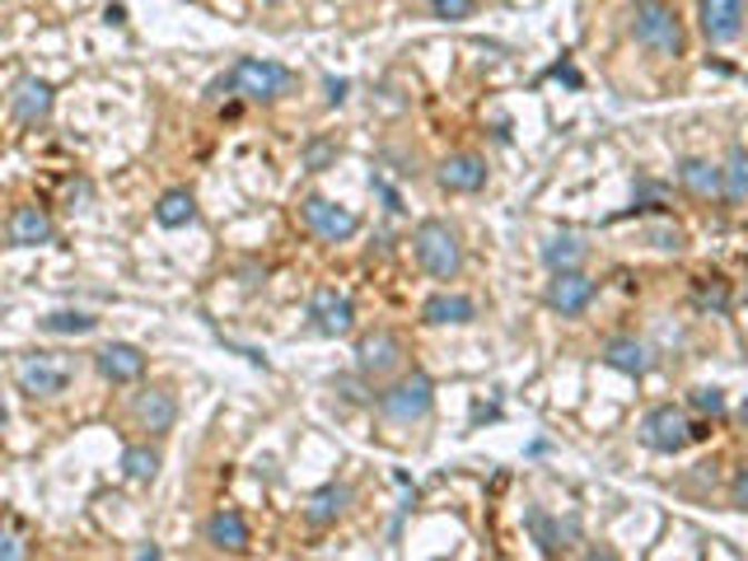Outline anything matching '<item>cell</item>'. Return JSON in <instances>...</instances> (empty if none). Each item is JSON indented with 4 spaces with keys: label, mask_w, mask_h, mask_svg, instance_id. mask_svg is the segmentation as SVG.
Returning a JSON list of instances; mask_svg holds the SVG:
<instances>
[{
    "label": "cell",
    "mask_w": 748,
    "mask_h": 561,
    "mask_svg": "<svg viewBox=\"0 0 748 561\" xmlns=\"http://www.w3.org/2000/svg\"><path fill=\"white\" fill-rule=\"evenodd\" d=\"M295 89V71L281 61H262V57H239L230 71L216 76L207 84V99H225L235 94L243 103H277Z\"/></svg>",
    "instance_id": "cell-1"
},
{
    "label": "cell",
    "mask_w": 748,
    "mask_h": 561,
    "mask_svg": "<svg viewBox=\"0 0 748 561\" xmlns=\"http://www.w3.org/2000/svg\"><path fill=\"white\" fill-rule=\"evenodd\" d=\"M412 258L426 277L436 281H459L463 272V243L449 220H421L412 230Z\"/></svg>",
    "instance_id": "cell-2"
},
{
    "label": "cell",
    "mask_w": 748,
    "mask_h": 561,
    "mask_svg": "<svg viewBox=\"0 0 748 561\" xmlns=\"http://www.w3.org/2000/svg\"><path fill=\"white\" fill-rule=\"evenodd\" d=\"M76 384V361L61 351H29L14 365V389L33 402H52Z\"/></svg>",
    "instance_id": "cell-3"
},
{
    "label": "cell",
    "mask_w": 748,
    "mask_h": 561,
    "mask_svg": "<svg viewBox=\"0 0 748 561\" xmlns=\"http://www.w3.org/2000/svg\"><path fill=\"white\" fill-rule=\"evenodd\" d=\"M375 408L393 425H417V421L430 417V408H436V379L421 374V370L402 374V379H393V384H383L375 393Z\"/></svg>",
    "instance_id": "cell-4"
},
{
    "label": "cell",
    "mask_w": 748,
    "mask_h": 561,
    "mask_svg": "<svg viewBox=\"0 0 748 561\" xmlns=\"http://www.w3.org/2000/svg\"><path fill=\"white\" fill-rule=\"evenodd\" d=\"M631 38H637L650 57H684V19H678L669 0H637Z\"/></svg>",
    "instance_id": "cell-5"
},
{
    "label": "cell",
    "mask_w": 748,
    "mask_h": 561,
    "mask_svg": "<svg viewBox=\"0 0 748 561\" xmlns=\"http://www.w3.org/2000/svg\"><path fill=\"white\" fill-rule=\"evenodd\" d=\"M641 444L655 449V454H684L692 444V421L684 408H674V402H660V408H650L641 417Z\"/></svg>",
    "instance_id": "cell-6"
},
{
    "label": "cell",
    "mask_w": 748,
    "mask_h": 561,
    "mask_svg": "<svg viewBox=\"0 0 748 561\" xmlns=\"http://www.w3.org/2000/svg\"><path fill=\"white\" fill-rule=\"evenodd\" d=\"M300 220H305V230L323 243H347V239L360 234V216L351 207H337V201H328V197H305Z\"/></svg>",
    "instance_id": "cell-7"
},
{
    "label": "cell",
    "mask_w": 748,
    "mask_h": 561,
    "mask_svg": "<svg viewBox=\"0 0 748 561\" xmlns=\"http://www.w3.org/2000/svg\"><path fill=\"white\" fill-rule=\"evenodd\" d=\"M402 337L389 328H375V332H360L356 337V370L366 379H389L402 370Z\"/></svg>",
    "instance_id": "cell-8"
},
{
    "label": "cell",
    "mask_w": 748,
    "mask_h": 561,
    "mask_svg": "<svg viewBox=\"0 0 748 561\" xmlns=\"http://www.w3.org/2000/svg\"><path fill=\"white\" fill-rule=\"evenodd\" d=\"M309 328L319 337H351L356 332V300L337 285H319L309 295Z\"/></svg>",
    "instance_id": "cell-9"
},
{
    "label": "cell",
    "mask_w": 748,
    "mask_h": 561,
    "mask_svg": "<svg viewBox=\"0 0 748 561\" xmlns=\"http://www.w3.org/2000/svg\"><path fill=\"white\" fill-rule=\"evenodd\" d=\"M595 300H599V281L585 277L580 267L576 272H552L548 290H542V304H548L552 313H561V319H580Z\"/></svg>",
    "instance_id": "cell-10"
},
{
    "label": "cell",
    "mask_w": 748,
    "mask_h": 561,
    "mask_svg": "<svg viewBox=\"0 0 748 561\" xmlns=\"http://www.w3.org/2000/svg\"><path fill=\"white\" fill-rule=\"evenodd\" d=\"M131 421H136V431H146V435H169L178 421V398L160 384L131 393Z\"/></svg>",
    "instance_id": "cell-11"
},
{
    "label": "cell",
    "mask_w": 748,
    "mask_h": 561,
    "mask_svg": "<svg viewBox=\"0 0 748 561\" xmlns=\"http://www.w3.org/2000/svg\"><path fill=\"white\" fill-rule=\"evenodd\" d=\"M52 108H57V89H52L48 80H38V76H19V80H14V89H10L14 122L38 127V122L52 118Z\"/></svg>",
    "instance_id": "cell-12"
},
{
    "label": "cell",
    "mask_w": 748,
    "mask_h": 561,
    "mask_svg": "<svg viewBox=\"0 0 748 561\" xmlns=\"http://www.w3.org/2000/svg\"><path fill=\"white\" fill-rule=\"evenodd\" d=\"M436 183L455 197H468V192H482L487 188V160L472 150H459V154H445L440 169H436Z\"/></svg>",
    "instance_id": "cell-13"
},
{
    "label": "cell",
    "mask_w": 748,
    "mask_h": 561,
    "mask_svg": "<svg viewBox=\"0 0 748 561\" xmlns=\"http://www.w3.org/2000/svg\"><path fill=\"white\" fill-rule=\"evenodd\" d=\"M697 29L707 42H735L744 33V0H697Z\"/></svg>",
    "instance_id": "cell-14"
},
{
    "label": "cell",
    "mask_w": 748,
    "mask_h": 561,
    "mask_svg": "<svg viewBox=\"0 0 748 561\" xmlns=\"http://www.w3.org/2000/svg\"><path fill=\"white\" fill-rule=\"evenodd\" d=\"M94 370L108 379V384L127 389V384H136V379L146 374V351L131 347V342H108V347L94 351Z\"/></svg>",
    "instance_id": "cell-15"
},
{
    "label": "cell",
    "mask_w": 748,
    "mask_h": 561,
    "mask_svg": "<svg viewBox=\"0 0 748 561\" xmlns=\"http://www.w3.org/2000/svg\"><path fill=\"white\" fill-rule=\"evenodd\" d=\"M6 239H10V249H42V243H52V239H57V224H52V216L42 211V207L24 201V207H14V211H10Z\"/></svg>",
    "instance_id": "cell-16"
},
{
    "label": "cell",
    "mask_w": 748,
    "mask_h": 561,
    "mask_svg": "<svg viewBox=\"0 0 748 561\" xmlns=\"http://www.w3.org/2000/svg\"><path fill=\"white\" fill-rule=\"evenodd\" d=\"M678 188H684L692 201H720L725 197V178H720V164L701 160V154H684L678 160Z\"/></svg>",
    "instance_id": "cell-17"
},
{
    "label": "cell",
    "mask_w": 748,
    "mask_h": 561,
    "mask_svg": "<svg viewBox=\"0 0 748 561\" xmlns=\"http://www.w3.org/2000/svg\"><path fill=\"white\" fill-rule=\"evenodd\" d=\"M478 319V300L459 295V290H436L426 304H421V323L426 328H463Z\"/></svg>",
    "instance_id": "cell-18"
},
{
    "label": "cell",
    "mask_w": 748,
    "mask_h": 561,
    "mask_svg": "<svg viewBox=\"0 0 748 561\" xmlns=\"http://www.w3.org/2000/svg\"><path fill=\"white\" fill-rule=\"evenodd\" d=\"M599 355H604V365H608V370H618V374H627V379H641V374L650 370V347L637 342L631 332L608 337Z\"/></svg>",
    "instance_id": "cell-19"
},
{
    "label": "cell",
    "mask_w": 748,
    "mask_h": 561,
    "mask_svg": "<svg viewBox=\"0 0 748 561\" xmlns=\"http://www.w3.org/2000/svg\"><path fill=\"white\" fill-rule=\"evenodd\" d=\"M347 505H351V487L347 482H328L305 501V524L309 529H332L347 514Z\"/></svg>",
    "instance_id": "cell-20"
},
{
    "label": "cell",
    "mask_w": 748,
    "mask_h": 561,
    "mask_svg": "<svg viewBox=\"0 0 748 561\" xmlns=\"http://www.w3.org/2000/svg\"><path fill=\"white\" fill-rule=\"evenodd\" d=\"M525 524H529V533L538 538V548L548 552V557L566 552V548H571L576 538H580V524H576V520H552V514H548V510H538V505L525 514Z\"/></svg>",
    "instance_id": "cell-21"
},
{
    "label": "cell",
    "mask_w": 748,
    "mask_h": 561,
    "mask_svg": "<svg viewBox=\"0 0 748 561\" xmlns=\"http://www.w3.org/2000/svg\"><path fill=\"white\" fill-rule=\"evenodd\" d=\"M538 258H542L548 272H576V267H585V258H589V243L580 234H571V230H561V234L542 239Z\"/></svg>",
    "instance_id": "cell-22"
},
{
    "label": "cell",
    "mask_w": 748,
    "mask_h": 561,
    "mask_svg": "<svg viewBox=\"0 0 748 561\" xmlns=\"http://www.w3.org/2000/svg\"><path fill=\"white\" fill-rule=\"evenodd\" d=\"M201 533H207V543L216 552H248V520L239 510H216Z\"/></svg>",
    "instance_id": "cell-23"
},
{
    "label": "cell",
    "mask_w": 748,
    "mask_h": 561,
    "mask_svg": "<svg viewBox=\"0 0 748 561\" xmlns=\"http://www.w3.org/2000/svg\"><path fill=\"white\" fill-rule=\"evenodd\" d=\"M154 220L164 224V230H183V224L197 220V197L188 188H169L160 192V201H154Z\"/></svg>",
    "instance_id": "cell-24"
},
{
    "label": "cell",
    "mask_w": 748,
    "mask_h": 561,
    "mask_svg": "<svg viewBox=\"0 0 748 561\" xmlns=\"http://www.w3.org/2000/svg\"><path fill=\"white\" fill-rule=\"evenodd\" d=\"M720 178H725V201L730 207H748V146H730V154H725L720 164Z\"/></svg>",
    "instance_id": "cell-25"
},
{
    "label": "cell",
    "mask_w": 748,
    "mask_h": 561,
    "mask_svg": "<svg viewBox=\"0 0 748 561\" xmlns=\"http://www.w3.org/2000/svg\"><path fill=\"white\" fill-rule=\"evenodd\" d=\"M160 468H164V459H160V449H154V444H127L122 449V478L127 482H154V478H160Z\"/></svg>",
    "instance_id": "cell-26"
},
{
    "label": "cell",
    "mask_w": 748,
    "mask_h": 561,
    "mask_svg": "<svg viewBox=\"0 0 748 561\" xmlns=\"http://www.w3.org/2000/svg\"><path fill=\"white\" fill-rule=\"evenodd\" d=\"M38 328L52 332V337H89L99 328V319L84 313V309H57V313H48V319H38Z\"/></svg>",
    "instance_id": "cell-27"
},
{
    "label": "cell",
    "mask_w": 748,
    "mask_h": 561,
    "mask_svg": "<svg viewBox=\"0 0 748 561\" xmlns=\"http://www.w3.org/2000/svg\"><path fill=\"white\" fill-rule=\"evenodd\" d=\"M337 164V137H309L305 146H300V169L305 173H328Z\"/></svg>",
    "instance_id": "cell-28"
},
{
    "label": "cell",
    "mask_w": 748,
    "mask_h": 561,
    "mask_svg": "<svg viewBox=\"0 0 748 561\" xmlns=\"http://www.w3.org/2000/svg\"><path fill=\"white\" fill-rule=\"evenodd\" d=\"M692 304L711 309V313H725V309H730V285H725L720 277H701L697 290H692Z\"/></svg>",
    "instance_id": "cell-29"
},
{
    "label": "cell",
    "mask_w": 748,
    "mask_h": 561,
    "mask_svg": "<svg viewBox=\"0 0 748 561\" xmlns=\"http://www.w3.org/2000/svg\"><path fill=\"white\" fill-rule=\"evenodd\" d=\"M14 557H29V529L14 514H6L0 520V561H14Z\"/></svg>",
    "instance_id": "cell-30"
},
{
    "label": "cell",
    "mask_w": 748,
    "mask_h": 561,
    "mask_svg": "<svg viewBox=\"0 0 748 561\" xmlns=\"http://www.w3.org/2000/svg\"><path fill=\"white\" fill-rule=\"evenodd\" d=\"M692 412H701V417H725V389H716V384H701V389H692Z\"/></svg>",
    "instance_id": "cell-31"
},
{
    "label": "cell",
    "mask_w": 748,
    "mask_h": 561,
    "mask_svg": "<svg viewBox=\"0 0 748 561\" xmlns=\"http://www.w3.org/2000/svg\"><path fill=\"white\" fill-rule=\"evenodd\" d=\"M332 393H342V402H356V408H360V402H370V384H366V374H337L332 379Z\"/></svg>",
    "instance_id": "cell-32"
},
{
    "label": "cell",
    "mask_w": 748,
    "mask_h": 561,
    "mask_svg": "<svg viewBox=\"0 0 748 561\" xmlns=\"http://www.w3.org/2000/svg\"><path fill=\"white\" fill-rule=\"evenodd\" d=\"M665 207V183H650V178H641L637 188V201H631V211H660Z\"/></svg>",
    "instance_id": "cell-33"
},
{
    "label": "cell",
    "mask_w": 748,
    "mask_h": 561,
    "mask_svg": "<svg viewBox=\"0 0 748 561\" xmlns=\"http://www.w3.org/2000/svg\"><path fill=\"white\" fill-rule=\"evenodd\" d=\"M430 14L445 19V24H459V19L472 14V0H430Z\"/></svg>",
    "instance_id": "cell-34"
},
{
    "label": "cell",
    "mask_w": 748,
    "mask_h": 561,
    "mask_svg": "<svg viewBox=\"0 0 748 561\" xmlns=\"http://www.w3.org/2000/svg\"><path fill=\"white\" fill-rule=\"evenodd\" d=\"M650 243H655V249H669V253H678V249H684V243H688V234L678 230V224H655V230H650Z\"/></svg>",
    "instance_id": "cell-35"
},
{
    "label": "cell",
    "mask_w": 748,
    "mask_h": 561,
    "mask_svg": "<svg viewBox=\"0 0 748 561\" xmlns=\"http://www.w3.org/2000/svg\"><path fill=\"white\" fill-rule=\"evenodd\" d=\"M370 188L379 192V201H383V211H393V216L402 211V192H398V188H393V183H389V178H383V173H370Z\"/></svg>",
    "instance_id": "cell-36"
},
{
    "label": "cell",
    "mask_w": 748,
    "mask_h": 561,
    "mask_svg": "<svg viewBox=\"0 0 748 561\" xmlns=\"http://www.w3.org/2000/svg\"><path fill=\"white\" fill-rule=\"evenodd\" d=\"M730 501H735L739 510H748V459L739 463V473H735V482H730Z\"/></svg>",
    "instance_id": "cell-37"
},
{
    "label": "cell",
    "mask_w": 748,
    "mask_h": 561,
    "mask_svg": "<svg viewBox=\"0 0 748 561\" xmlns=\"http://www.w3.org/2000/svg\"><path fill=\"white\" fill-rule=\"evenodd\" d=\"M548 76H552V80H561L566 89H580V84H585V80H580V71H576V66H571V61H557V66H552V71H548Z\"/></svg>",
    "instance_id": "cell-38"
},
{
    "label": "cell",
    "mask_w": 748,
    "mask_h": 561,
    "mask_svg": "<svg viewBox=\"0 0 748 561\" xmlns=\"http://www.w3.org/2000/svg\"><path fill=\"white\" fill-rule=\"evenodd\" d=\"M323 94H328V103H347V94H351V80L323 76Z\"/></svg>",
    "instance_id": "cell-39"
},
{
    "label": "cell",
    "mask_w": 748,
    "mask_h": 561,
    "mask_svg": "<svg viewBox=\"0 0 748 561\" xmlns=\"http://www.w3.org/2000/svg\"><path fill=\"white\" fill-rule=\"evenodd\" d=\"M711 435V421H692V440H707Z\"/></svg>",
    "instance_id": "cell-40"
},
{
    "label": "cell",
    "mask_w": 748,
    "mask_h": 561,
    "mask_svg": "<svg viewBox=\"0 0 748 561\" xmlns=\"http://www.w3.org/2000/svg\"><path fill=\"white\" fill-rule=\"evenodd\" d=\"M6 421H10V408H6V398H0V431H6Z\"/></svg>",
    "instance_id": "cell-41"
},
{
    "label": "cell",
    "mask_w": 748,
    "mask_h": 561,
    "mask_svg": "<svg viewBox=\"0 0 748 561\" xmlns=\"http://www.w3.org/2000/svg\"><path fill=\"white\" fill-rule=\"evenodd\" d=\"M739 421H744V425H748V398H744V402H739Z\"/></svg>",
    "instance_id": "cell-42"
},
{
    "label": "cell",
    "mask_w": 748,
    "mask_h": 561,
    "mask_svg": "<svg viewBox=\"0 0 748 561\" xmlns=\"http://www.w3.org/2000/svg\"><path fill=\"white\" fill-rule=\"evenodd\" d=\"M267 6H286V0H267Z\"/></svg>",
    "instance_id": "cell-43"
}]
</instances>
